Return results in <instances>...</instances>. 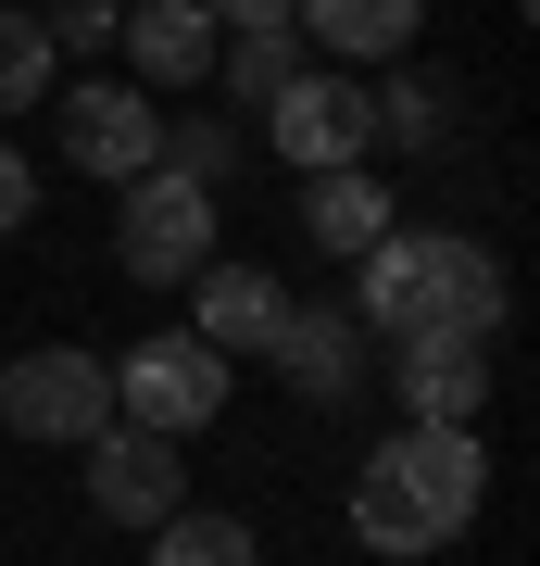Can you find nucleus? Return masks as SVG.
<instances>
[{
    "mask_svg": "<svg viewBox=\"0 0 540 566\" xmlns=\"http://www.w3.org/2000/svg\"><path fill=\"white\" fill-rule=\"evenodd\" d=\"M502 315H516L502 252L465 227H390L352 252V327H378V340H490Z\"/></svg>",
    "mask_w": 540,
    "mask_h": 566,
    "instance_id": "obj_1",
    "label": "nucleus"
},
{
    "mask_svg": "<svg viewBox=\"0 0 540 566\" xmlns=\"http://www.w3.org/2000/svg\"><path fill=\"white\" fill-rule=\"evenodd\" d=\"M490 504V453H478V428H415L402 416L378 453H364V479H352V542L364 554H390V566H415V554H441L465 542Z\"/></svg>",
    "mask_w": 540,
    "mask_h": 566,
    "instance_id": "obj_2",
    "label": "nucleus"
},
{
    "mask_svg": "<svg viewBox=\"0 0 540 566\" xmlns=\"http://www.w3.org/2000/svg\"><path fill=\"white\" fill-rule=\"evenodd\" d=\"M114 264H126L139 290H189L201 264H214V189L177 177V164L126 177V202H114Z\"/></svg>",
    "mask_w": 540,
    "mask_h": 566,
    "instance_id": "obj_3",
    "label": "nucleus"
},
{
    "mask_svg": "<svg viewBox=\"0 0 540 566\" xmlns=\"http://www.w3.org/2000/svg\"><path fill=\"white\" fill-rule=\"evenodd\" d=\"M0 428H13V441H63V453H88L100 428H114V365L76 353V340L13 353V365H0Z\"/></svg>",
    "mask_w": 540,
    "mask_h": 566,
    "instance_id": "obj_4",
    "label": "nucleus"
},
{
    "mask_svg": "<svg viewBox=\"0 0 540 566\" xmlns=\"http://www.w3.org/2000/svg\"><path fill=\"white\" fill-rule=\"evenodd\" d=\"M364 139H378V88L340 76V63H315V76H277V88H264V151L301 164V177L364 164Z\"/></svg>",
    "mask_w": 540,
    "mask_h": 566,
    "instance_id": "obj_5",
    "label": "nucleus"
},
{
    "mask_svg": "<svg viewBox=\"0 0 540 566\" xmlns=\"http://www.w3.org/2000/svg\"><path fill=\"white\" fill-rule=\"evenodd\" d=\"M114 416H126V428H151V441H189V428H214V416H226V353H214V340H189V327L139 340V353L114 365Z\"/></svg>",
    "mask_w": 540,
    "mask_h": 566,
    "instance_id": "obj_6",
    "label": "nucleus"
},
{
    "mask_svg": "<svg viewBox=\"0 0 540 566\" xmlns=\"http://www.w3.org/2000/svg\"><path fill=\"white\" fill-rule=\"evenodd\" d=\"M63 102V164L100 189H126V177H151L163 164V102L151 88H51Z\"/></svg>",
    "mask_w": 540,
    "mask_h": 566,
    "instance_id": "obj_7",
    "label": "nucleus"
},
{
    "mask_svg": "<svg viewBox=\"0 0 540 566\" xmlns=\"http://www.w3.org/2000/svg\"><path fill=\"white\" fill-rule=\"evenodd\" d=\"M88 504L114 516V528H139V542H151V528L189 504V479H177V441H151V428H126V416H114V428L88 441Z\"/></svg>",
    "mask_w": 540,
    "mask_h": 566,
    "instance_id": "obj_8",
    "label": "nucleus"
},
{
    "mask_svg": "<svg viewBox=\"0 0 540 566\" xmlns=\"http://www.w3.org/2000/svg\"><path fill=\"white\" fill-rule=\"evenodd\" d=\"M114 39H126V88H201L214 76V13L201 0H126Z\"/></svg>",
    "mask_w": 540,
    "mask_h": 566,
    "instance_id": "obj_9",
    "label": "nucleus"
},
{
    "mask_svg": "<svg viewBox=\"0 0 540 566\" xmlns=\"http://www.w3.org/2000/svg\"><path fill=\"white\" fill-rule=\"evenodd\" d=\"M390 390H402V416L415 428H478L490 403V340H390Z\"/></svg>",
    "mask_w": 540,
    "mask_h": 566,
    "instance_id": "obj_10",
    "label": "nucleus"
},
{
    "mask_svg": "<svg viewBox=\"0 0 540 566\" xmlns=\"http://www.w3.org/2000/svg\"><path fill=\"white\" fill-rule=\"evenodd\" d=\"M301 39H315L340 76H364V63H402L415 51V25H427V0H301Z\"/></svg>",
    "mask_w": 540,
    "mask_h": 566,
    "instance_id": "obj_11",
    "label": "nucleus"
},
{
    "mask_svg": "<svg viewBox=\"0 0 540 566\" xmlns=\"http://www.w3.org/2000/svg\"><path fill=\"white\" fill-rule=\"evenodd\" d=\"M201 327L189 340H214V353H277V327H289V290L264 277V264H201Z\"/></svg>",
    "mask_w": 540,
    "mask_h": 566,
    "instance_id": "obj_12",
    "label": "nucleus"
},
{
    "mask_svg": "<svg viewBox=\"0 0 540 566\" xmlns=\"http://www.w3.org/2000/svg\"><path fill=\"white\" fill-rule=\"evenodd\" d=\"M301 227H315V252H364V240H390V189L364 177V164H327V177H301Z\"/></svg>",
    "mask_w": 540,
    "mask_h": 566,
    "instance_id": "obj_13",
    "label": "nucleus"
},
{
    "mask_svg": "<svg viewBox=\"0 0 540 566\" xmlns=\"http://www.w3.org/2000/svg\"><path fill=\"white\" fill-rule=\"evenodd\" d=\"M352 340H364L352 315H301V303H289L277 365H289V390H301V403H340V390H352Z\"/></svg>",
    "mask_w": 540,
    "mask_h": 566,
    "instance_id": "obj_14",
    "label": "nucleus"
},
{
    "mask_svg": "<svg viewBox=\"0 0 540 566\" xmlns=\"http://www.w3.org/2000/svg\"><path fill=\"white\" fill-rule=\"evenodd\" d=\"M51 76H63V63H51V25L0 0V126H13V114H39V102H51Z\"/></svg>",
    "mask_w": 540,
    "mask_h": 566,
    "instance_id": "obj_15",
    "label": "nucleus"
},
{
    "mask_svg": "<svg viewBox=\"0 0 540 566\" xmlns=\"http://www.w3.org/2000/svg\"><path fill=\"white\" fill-rule=\"evenodd\" d=\"M151 566H264V554H252V528H240V516H214V504H177V516L151 528Z\"/></svg>",
    "mask_w": 540,
    "mask_h": 566,
    "instance_id": "obj_16",
    "label": "nucleus"
},
{
    "mask_svg": "<svg viewBox=\"0 0 540 566\" xmlns=\"http://www.w3.org/2000/svg\"><path fill=\"white\" fill-rule=\"evenodd\" d=\"M214 63H226V88L264 114V88H277V76H301V25H252V39H214Z\"/></svg>",
    "mask_w": 540,
    "mask_h": 566,
    "instance_id": "obj_17",
    "label": "nucleus"
},
{
    "mask_svg": "<svg viewBox=\"0 0 540 566\" xmlns=\"http://www.w3.org/2000/svg\"><path fill=\"white\" fill-rule=\"evenodd\" d=\"M114 13H126V0H63V25H51V63H63V51H100V39H114Z\"/></svg>",
    "mask_w": 540,
    "mask_h": 566,
    "instance_id": "obj_18",
    "label": "nucleus"
},
{
    "mask_svg": "<svg viewBox=\"0 0 540 566\" xmlns=\"http://www.w3.org/2000/svg\"><path fill=\"white\" fill-rule=\"evenodd\" d=\"M25 214H39V164H25L13 139H0V240H13V227H25Z\"/></svg>",
    "mask_w": 540,
    "mask_h": 566,
    "instance_id": "obj_19",
    "label": "nucleus"
},
{
    "mask_svg": "<svg viewBox=\"0 0 540 566\" xmlns=\"http://www.w3.org/2000/svg\"><path fill=\"white\" fill-rule=\"evenodd\" d=\"M201 13H214V39H252V25H289L301 0H201Z\"/></svg>",
    "mask_w": 540,
    "mask_h": 566,
    "instance_id": "obj_20",
    "label": "nucleus"
}]
</instances>
